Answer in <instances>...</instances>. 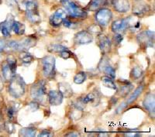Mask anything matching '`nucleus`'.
Wrapping results in <instances>:
<instances>
[{
	"label": "nucleus",
	"mask_w": 155,
	"mask_h": 137,
	"mask_svg": "<svg viewBox=\"0 0 155 137\" xmlns=\"http://www.w3.org/2000/svg\"><path fill=\"white\" fill-rule=\"evenodd\" d=\"M58 88L61 93L65 98H70L73 95V91L69 84L66 82H61L58 84Z\"/></svg>",
	"instance_id": "nucleus-18"
},
{
	"label": "nucleus",
	"mask_w": 155,
	"mask_h": 137,
	"mask_svg": "<svg viewBox=\"0 0 155 137\" xmlns=\"http://www.w3.org/2000/svg\"><path fill=\"white\" fill-rule=\"evenodd\" d=\"M78 133H74V132H70V133L67 134L66 135V136H78Z\"/></svg>",
	"instance_id": "nucleus-41"
},
{
	"label": "nucleus",
	"mask_w": 155,
	"mask_h": 137,
	"mask_svg": "<svg viewBox=\"0 0 155 137\" xmlns=\"http://www.w3.org/2000/svg\"><path fill=\"white\" fill-rule=\"evenodd\" d=\"M92 32V33H95V34H98V33H100L102 31V27H100L99 25L94 24L92 25V27H89V32Z\"/></svg>",
	"instance_id": "nucleus-34"
},
{
	"label": "nucleus",
	"mask_w": 155,
	"mask_h": 137,
	"mask_svg": "<svg viewBox=\"0 0 155 137\" xmlns=\"http://www.w3.org/2000/svg\"><path fill=\"white\" fill-rule=\"evenodd\" d=\"M1 2H2V0H0V3H1Z\"/></svg>",
	"instance_id": "nucleus-43"
},
{
	"label": "nucleus",
	"mask_w": 155,
	"mask_h": 137,
	"mask_svg": "<svg viewBox=\"0 0 155 137\" xmlns=\"http://www.w3.org/2000/svg\"><path fill=\"white\" fill-rule=\"evenodd\" d=\"M5 46H6V42L3 39L0 38V53L5 49Z\"/></svg>",
	"instance_id": "nucleus-37"
},
{
	"label": "nucleus",
	"mask_w": 155,
	"mask_h": 137,
	"mask_svg": "<svg viewBox=\"0 0 155 137\" xmlns=\"http://www.w3.org/2000/svg\"><path fill=\"white\" fill-rule=\"evenodd\" d=\"M66 12L70 16L77 19H85L87 17V12L85 9L81 8L72 0H61Z\"/></svg>",
	"instance_id": "nucleus-2"
},
{
	"label": "nucleus",
	"mask_w": 155,
	"mask_h": 137,
	"mask_svg": "<svg viewBox=\"0 0 155 137\" xmlns=\"http://www.w3.org/2000/svg\"><path fill=\"white\" fill-rule=\"evenodd\" d=\"M51 135H52V133L49 130H43L42 132L39 134V136H51Z\"/></svg>",
	"instance_id": "nucleus-39"
},
{
	"label": "nucleus",
	"mask_w": 155,
	"mask_h": 137,
	"mask_svg": "<svg viewBox=\"0 0 155 137\" xmlns=\"http://www.w3.org/2000/svg\"><path fill=\"white\" fill-rule=\"evenodd\" d=\"M102 82L105 87L109 88H112V89H116V86L115 84V82L113 81V78L108 77V76H104L102 77Z\"/></svg>",
	"instance_id": "nucleus-26"
},
{
	"label": "nucleus",
	"mask_w": 155,
	"mask_h": 137,
	"mask_svg": "<svg viewBox=\"0 0 155 137\" xmlns=\"http://www.w3.org/2000/svg\"><path fill=\"white\" fill-rule=\"evenodd\" d=\"M5 129L7 132L11 134L12 132H13V130H14V125L11 122H6L5 123Z\"/></svg>",
	"instance_id": "nucleus-33"
},
{
	"label": "nucleus",
	"mask_w": 155,
	"mask_h": 137,
	"mask_svg": "<svg viewBox=\"0 0 155 137\" xmlns=\"http://www.w3.org/2000/svg\"><path fill=\"white\" fill-rule=\"evenodd\" d=\"M19 57L24 64H30L34 60V57L27 51H22V53L19 55Z\"/></svg>",
	"instance_id": "nucleus-25"
},
{
	"label": "nucleus",
	"mask_w": 155,
	"mask_h": 137,
	"mask_svg": "<svg viewBox=\"0 0 155 137\" xmlns=\"http://www.w3.org/2000/svg\"><path fill=\"white\" fill-rule=\"evenodd\" d=\"M99 69L104 73L106 76L111 77V78H115L116 77V70L114 67L109 64V60L106 58H103L100 61L99 64Z\"/></svg>",
	"instance_id": "nucleus-9"
},
{
	"label": "nucleus",
	"mask_w": 155,
	"mask_h": 137,
	"mask_svg": "<svg viewBox=\"0 0 155 137\" xmlns=\"http://www.w3.org/2000/svg\"><path fill=\"white\" fill-rule=\"evenodd\" d=\"M98 44L103 54H106L111 51V41L109 37H107L104 34H99L98 36Z\"/></svg>",
	"instance_id": "nucleus-13"
},
{
	"label": "nucleus",
	"mask_w": 155,
	"mask_h": 137,
	"mask_svg": "<svg viewBox=\"0 0 155 137\" xmlns=\"http://www.w3.org/2000/svg\"><path fill=\"white\" fill-rule=\"evenodd\" d=\"M19 108V104L16 103V102H10L9 104V107L7 109V116L9 120H12L14 118L15 116L17 113Z\"/></svg>",
	"instance_id": "nucleus-20"
},
{
	"label": "nucleus",
	"mask_w": 155,
	"mask_h": 137,
	"mask_svg": "<svg viewBox=\"0 0 155 137\" xmlns=\"http://www.w3.org/2000/svg\"><path fill=\"white\" fill-rule=\"evenodd\" d=\"M25 25L23 23H20V22L15 21L13 22L12 24V30L14 31V33L17 35H23L25 33Z\"/></svg>",
	"instance_id": "nucleus-22"
},
{
	"label": "nucleus",
	"mask_w": 155,
	"mask_h": 137,
	"mask_svg": "<svg viewBox=\"0 0 155 137\" xmlns=\"http://www.w3.org/2000/svg\"><path fill=\"white\" fill-rule=\"evenodd\" d=\"M143 70L140 67H134L132 70V76L134 79H138L142 76L143 74Z\"/></svg>",
	"instance_id": "nucleus-31"
},
{
	"label": "nucleus",
	"mask_w": 155,
	"mask_h": 137,
	"mask_svg": "<svg viewBox=\"0 0 155 137\" xmlns=\"http://www.w3.org/2000/svg\"><path fill=\"white\" fill-rule=\"evenodd\" d=\"M14 22V17L12 15H8L5 21L0 23V30L2 31V35L5 37L10 36V32L12 28V24Z\"/></svg>",
	"instance_id": "nucleus-15"
},
{
	"label": "nucleus",
	"mask_w": 155,
	"mask_h": 137,
	"mask_svg": "<svg viewBox=\"0 0 155 137\" xmlns=\"http://www.w3.org/2000/svg\"><path fill=\"white\" fill-rule=\"evenodd\" d=\"M93 41V37L90 32L86 30H82L75 34L74 36V42L77 44H88Z\"/></svg>",
	"instance_id": "nucleus-11"
},
{
	"label": "nucleus",
	"mask_w": 155,
	"mask_h": 137,
	"mask_svg": "<svg viewBox=\"0 0 155 137\" xmlns=\"http://www.w3.org/2000/svg\"><path fill=\"white\" fill-rule=\"evenodd\" d=\"M66 19V12L62 9H58L55 11L52 16L50 17V23L54 27H60L64 20Z\"/></svg>",
	"instance_id": "nucleus-10"
},
{
	"label": "nucleus",
	"mask_w": 155,
	"mask_h": 137,
	"mask_svg": "<svg viewBox=\"0 0 155 137\" xmlns=\"http://www.w3.org/2000/svg\"><path fill=\"white\" fill-rule=\"evenodd\" d=\"M6 62H7L8 65H9V68L12 70V74H16V67H17V61H16V58L13 56H12V55H10L9 57H8Z\"/></svg>",
	"instance_id": "nucleus-27"
},
{
	"label": "nucleus",
	"mask_w": 155,
	"mask_h": 137,
	"mask_svg": "<svg viewBox=\"0 0 155 137\" xmlns=\"http://www.w3.org/2000/svg\"><path fill=\"white\" fill-rule=\"evenodd\" d=\"M143 90V85H140L139 87H137V89L134 91V93L131 95V96L130 97L128 100H127V105H128V104L133 103L134 102H135V101L137 99L138 97L141 95V93H142Z\"/></svg>",
	"instance_id": "nucleus-24"
},
{
	"label": "nucleus",
	"mask_w": 155,
	"mask_h": 137,
	"mask_svg": "<svg viewBox=\"0 0 155 137\" xmlns=\"http://www.w3.org/2000/svg\"><path fill=\"white\" fill-rule=\"evenodd\" d=\"M30 108H33V110H37V109H38V103H37V102H31V103L30 104Z\"/></svg>",
	"instance_id": "nucleus-40"
},
{
	"label": "nucleus",
	"mask_w": 155,
	"mask_h": 137,
	"mask_svg": "<svg viewBox=\"0 0 155 137\" xmlns=\"http://www.w3.org/2000/svg\"><path fill=\"white\" fill-rule=\"evenodd\" d=\"M143 106L150 116L154 117L155 112V96L153 93H148L145 96L144 100L143 102Z\"/></svg>",
	"instance_id": "nucleus-14"
},
{
	"label": "nucleus",
	"mask_w": 155,
	"mask_h": 137,
	"mask_svg": "<svg viewBox=\"0 0 155 137\" xmlns=\"http://www.w3.org/2000/svg\"><path fill=\"white\" fill-rule=\"evenodd\" d=\"M64 96L61 93L60 91L51 90L48 92V101L51 106H57L61 105L63 101Z\"/></svg>",
	"instance_id": "nucleus-16"
},
{
	"label": "nucleus",
	"mask_w": 155,
	"mask_h": 137,
	"mask_svg": "<svg viewBox=\"0 0 155 137\" xmlns=\"http://www.w3.org/2000/svg\"><path fill=\"white\" fill-rule=\"evenodd\" d=\"M67 48L65 47H64L62 45H59V44H51L48 47V51L50 52H53V53H58L61 54L64 51H65Z\"/></svg>",
	"instance_id": "nucleus-29"
},
{
	"label": "nucleus",
	"mask_w": 155,
	"mask_h": 137,
	"mask_svg": "<svg viewBox=\"0 0 155 137\" xmlns=\"http://www.w3.org/2000/svg\"><path fill=\"white\" fill-rule=\"evenodd\" d=\"M86 79V74L84 71H80L74 77V82L77 84H81L85 82Z\"/></svg>",
	"instance_id": "nucleus-30"
},
{
	"label": "nucleus",
	"mask_w": 155,
	"mask_h": 137,
	"mask_svg": "<svg viewBox=\"0 0 155 137\" xmlns=\"http://www.w3.org/2000/svg\"><path fill=\"white\" fill-rule=\"evenodd\" d=\"M36 42H37L36 39L32 38V37H26L22 41H12L6 43L5 49L12 51H24L34 47L36 44Z\"/></svg>",
	"instance_id": "nucleus-3"
},
{
	"label": "nucleus",
	"mask_w": 155,
	"mask_h": 137,
	"mask_svg": "<svg viewBox=\"0 0 155 137\" xmlns=\"http://www.w3.org/2000/svg\"><path fill=\"white\" fill-rule=\"evenodd\" d=\"M107 2L108 0H92L88 4L85 9L88 11H96L106 5Z\"/></svg>",
	"instance_id": "nucleus-19"
},
{
	"label": "nucleus",
	"mask_w": 155,
	"mask_h": 137,
	"mask_svg": "<svg viewBox=\"0 0 155 137\" xmlns=\"http://www.w3.org/2000/svg\"><path fill=\"white\" fill-rule=\"evenodd\" d=\"M26 16L33 23H38L41 21V16L39 13L38 4L36 0H27L25 2Z\"/></svg>",
	"instance_id": "nucleus-4"
},
{
	"label": "nucleus",
	"mask_w": 155,
	"mask_h": 137,
	"mask_svg": "<svg viewBox=\"0 0 155 137\" xmlns=\"http://www.w3.org/2000/svg\"><path fill=\"white\" fill-rule=\"evenodd\" d=\"M113 9L120 13H125L130 9V3L129 0H111Z\"/></svg>",
	"instance_id": "nucleus-12"
},
{
	"label": "nucleus",
	"mask_w": 155,
	"mask_h": 137,
	"mask_svg": "<svg viewBox=\"0 0 155 137\" xmlns=\"http://www.w3.org/2000/svg\"><path fill=\"white\" fill-rule=\"evenodd\" d=\"M1 128H2V127H1V123H0V131H1Z\"/></svg>",
	"instance_id": "nucleus-42"
},
{
	"label": "nucleus",
	"mask_w": 155,
	"mask_h": 137,
	"mask_svg": "<svg viewBox=\"0 0 155 137\" xmlns=\"http://www.w3.org/2000/svg\"><path fill=\"white\" fill-rule=\"evenodd\" d=\"M41 64L44 77L52 79L55 76V58L53 56H45L41 59Z\"/></svg>",
	"instance_id": "nucleus-6"
},
{
	"label": "nucleus",
	"mask_w": 155,
	"mask_h": 137,
	"mask_svg": "<svg viewBox=\"0 0 155 137\" xmlns=\"http://www.w3.org/2000/svg\"><path fill=\"white\" fill-rule=\"evenodd\" d=\"M132 88H133V84H130V82H127V81H126L125 84H124L123 86H121V88H120V95H121L122 97L127 96V95L130 92Z\"/></svg>",
	"instance_id": "nucleus-28"
},
{
	"label": "nucleus",
	"mask_w": 155,
	"mask_h": 137,
	"mask_svg": "<svg viewBox=\"0 0 155 137\" xmlns=\"http://www.w3.org/2000/svg\"><path fill=\"white\" fill-rule=\"evenodd\" d=\"M137 41L144 47H153L154 45V32L146 30L137 35Z\"/></svg>",
	"instance_id": "nucleus-8"
},
{
	"label": "nucleus",
	"mask_w": 155,
	"mask_h": 137,
	"mask_svg": "<svg viewBox=\"0 0 155 137\" xmlns=\"http://www.w3.org/2000/svg\"><path fill=\"white\" fill-rule=\"evenodd\" d=\"M36 133H37V130H36V129L33 128V127L23 128L20 129V131H19V135H22V136H30V137L35 136Z\"/></svg>",
	"instance_id": "nucleus-23"
},
{
	"label": "nucleus",
	"mask_w": 155,
	"mask_h": 137,
	"mask_svg": "<svg viewBox=\"0 0 155 137\" xmlns=\"http://www.w3.org/2000/svg\"><path fill=\"white\" fill-rule=\"evenodd\" d=\"M71 54H72L71 53V51L67 48L65 51H64L63 52H61V53L60 54V56L61 57L64 58V59H68V58L71 57Z\"/></svg>",
	"instance_id": "nucleus-35"
},
{
	"label": "nucleus",
	"mask_w": 155,
	"mask_h": 137,
	"mask_svg": "<svg viewBox=\"0 0 155 137\" xmlns=\"http://www.w3.org/2000/svg\"><path fill=\"white\" fill-rule=\"evenodd\" d=\"M64 26L67 27H68V28H75L76 26H74V23H72V22H71L70 20H68V19H65L64 20Z\"/></svg>",
	"instance_id": "nucleus-36"
},
{
	"label": "nucleus",
	"mask_w": 155,
	"mask_h": 137,
	"mask_svg": "<svg viewBox=\"0 0 155 137\" xmlns=\"http://www.w3.org/2000/svg\"><path fill=\"white\" fill-rule=\"evenodd\" d=\"M124 135L127 136H139L140 133L139 131H137V129H130L124 132Z\"/></svg>",
	"instance_id": "nucleus-32"
},
{
	"label": "nucleus",
	"mask_w": 155,
	"mask_h": 137,
	"mask_svg": "<svg viewBox=\"0 0 155 137\" xmlns=\"http://www.w3.org/2000/svg\"><path fill=\"white\" fill-rule=\"evenodd\" d=\"M95 18L100 27H106L113 18V12L109 9L102 8L97 11Z\"/></svg>",
	"instance_id": "nucleus-7"
},
{
	"label": "nucleus",
	"mask_w": 155,
	"mask_h": 137,
	"mask_svg": "<svg viewBox=\"0 0 155 137\" xmlns=\"http://www.w3.org/2000/svg\"><path fill=\"white\" fill-rule=\"evenodd\" d=\"M31 97L36 102L43 103L47 95L46 82L44 80H40L34 83L30 89Z\"/></svg>",
	"instance_id": "nucleus-5"
},
{
	"label": "nucleus",
	"mask_w": 155,
	"mask_h": 137,
	"mask_svg": "<svg viewBox=\"0 0 155 137\" xmlns=\"http://www.w3.org/2000/svg\"><path fill=\"white\" fill-rule=\"evenodd\" d=\"M149 11H150V6L147 5L146 3H143V2H138L136 5H134V8H133L134 14L139 16V17L145 16Z\"/></svg>",
	"instance_id": "nucleus-17"
},
{
	"label": "nucleus",
	"mask_w": 155,
	"mask_h": 137,
	"mask_svg": "<svg viewBox=\"0 0 155 137\" xmlns=\"http://www.w3.org/2000/svg\"><path fill=\"white\" fill-rule=\"evenodd\" d=\"M26 84L23 81V77L19 74L12 76L10 80L9 86V92L15 99H19L25 94Z\"/></svg>",
	"instance_id": "nucleus-1"
},
{
	"label": "nucleus",
	"mask_w": 155,
	"mask_h": 137,
	"mask_svg": "<svg viewBox=\"0 0 155 137\" xmlns=\"http://www.w3.org/2000/svg\"><path fill=\"white\" fill-rule=\"evenodd\" d=\"M2 74L4 77V79L6 81H10L11 78L12 77V76L15 75V74H12V70L9 68V65H8L7 62L6 61L3 62V64H2Z\"/></svg>",
	"instance_id": "nucleus-21"
},
{
	"label": "nucleus",
	"mask_w": 155,
	"mask_h": 137,
	"mask_svg": "<svg viewBox=\"0 0 155 137\" xmlns=\"http://www.w3.org/2000/svg\"><path fill=\"white\" fill-rule=\"evenodd\" d=\"M114 41L117 44H120V43H121V41H123V36L120 34H116V36H114Z\"/></svg>",
	"instance_id": "nucleus-38"
}]
</instances>
